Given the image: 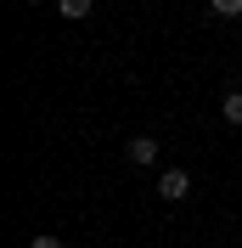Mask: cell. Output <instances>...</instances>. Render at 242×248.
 I'll return each mask as SVG.
<instances>
[{
	"instance_id": "obj_1",
	"label": "cell",
	"mask_w": 242,
	"mask_h": 248,
	"mask_svg": "<svg viewBox=\"0 0 242 248\" xmlns=\"http://www.w3.org/2000/svg\"><path fill=\"white\" fill-rule=\"evenodd\" d=\"M186 192H192V175H186V170H164V175H158V198L181 203Z\"/></svg>"
},
{
	"instance_id": "obj_2",
	"label": "cell",
	"mask_w": 242,
	"mask_h": 248,
	"mask_svg": "<svg viewBox=\"0 0 242 248\" xmlns=\"http://www.w3.org/2000/svg\"><path fill=\"white\" fill-rule=\"evenodd\" d=\"M124 153H130V164H141V170H147V164H158V141H152V136H136Z\"/></svg>"
},
{
	"instance_id": "obj_3",
	"label": "cell",
	"mask_w": 242,
	"mask_h": 248,
	"mask_svg": "<svg viewBox=\"0 0 242 248\" xmlns=\"http://www.w3.org/2000/svg\"><path fill=\"white\" fill-rule=\"evenodd\" d=\"M220 113H226V119H231V124H242V91H231V96H226V102H220Z\"/></svg>"
},
{
	"instance_id": "obj_4",
	"label": "cell",
	"mask_w": 242,
	"mask_h": 248,
	"mask_svg": "<svg viewBox=\"0 0 242 248\" xmlns=\"http://www.w3.org/2000/svg\"><path fill=\"white\" fill-rule=\"evenodd\" d=\"M57 6H62V17H74V23H79V17H91V0H57Z\"/></svg>"
},
{
	"instance_id": "obj_5",
	"label": "cell",
	"mask_w": 242,
	"mask_h": 248,
	"mask_svg": "<svg viewBox=\"0 0 242 248\" xmlns=\"http://www.w3.org/2000/svg\"><path fill=\"white\" fill-rule=\"evenodd\" d=\"M214 17H242V0H209Z\"/></svg>"
},
{
	"instance_id": "obj_6",
	"label": "cell",
	"mask_w": 242,
	"mask_h": 248,
	"mask_svg": "<svg viewBox=\"0 0 242 248\" xmlns=\"http://www.w3.org/2000/svg\"><path fill=\"white\" fill-rule=\"evenodd\" d=\"M29 248H62V237H34Z\"/></svg>"
},
{
	"instance_id": "obj_7",
	"label": "cell",
	"mask_w": 242,
	"mask_h": 248,
	"mask_svg": "<svg viewBox=\"0 0 242 248\" xmlns=\"http://www.w3.org/2000/svg\"><path fill=\"white\" fill-rule=\"evenodd\" d=\"M29 6H40V0H29Z\"/></svg>"
}]
</instances>
